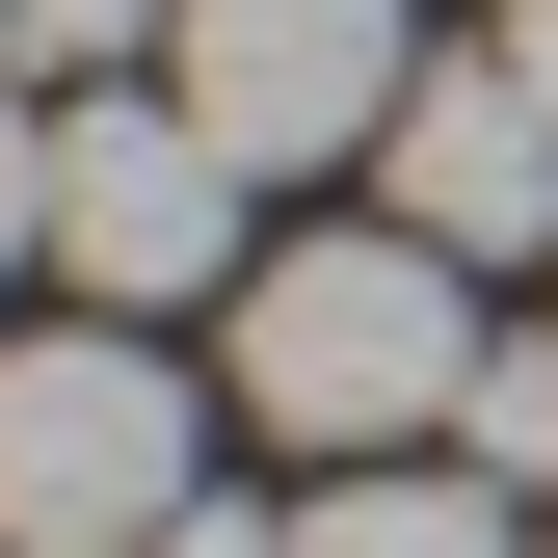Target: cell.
I'll return each instance as SVG.
<instances>
[{
    "instance_id": "6da1fadb",
    "label": "cell",
    "mask_w": 558,
    "mask_h": 558,
    "mask_svg": "<svg viewBox=\"0 0 558 558\" xmlns=\"http://www.w3.org/2000/svg\"><path fill=\"white\" fill-rule=\"evenodd\" d=\"M240 426L266 452H319V478H373V452H426V426H478V266L452 240H266L240 266Z\"/></svg>"
},
{
    "instance_id": "7a4b0ae2",
    "label": "cell",
    "mask_w": 558,
    "mask_h": 558,
    "mask_svg": "<svg viewBox=\"0 0 558 558\" xmlns=\"http://www.w3.org/2000/svg\"><path fill=\"white\" fill-rule=\"evenodd\" d=\"M214 399L160 373V319H27L0 345V532L27 558H160L186 506H214Z\"/></svg>"
},
{
    "instance_id": "3957f363",
    "label": "cell",
    "mask_w": 558,
    "mask_h": 558,
    "mask_svg": "<svg viewBox=\"0 0 558 558\" xmlns=\"http://www.w3.org/2000/svg\"><path fill=\"white\" fill-rule=\"evenodd\" d=\"M266 186L186 133V81H107V107H53V266H81V319H186V293H240V240Z\"/></svg>"
},
{
    "instance_id": "277c9868",
    "label": "cell",
    "mask_w": 558,
    "mask_h": 558,
    "mask_svg": "<svg viewBox=\"0 0 558 558\" xmlns=\"http://www.w3.org/2000/svg\"><path fill=\"white\" fill-rule=\"evenodd\" d=\"M160 81H186V133H214L240 186H319V160H373V133L426 107V53H399V0H186Z\"/></svg>"
},
{
    "instance_id": "5b68a950",
    "label": "cell",
    "mask_w": 558,
    "mask_h": 558,
    "mask_svg": "<svg viewBox=\"0 0 558 558\" xmlns=\"http://www.w3.org/2000/svg\"><path fill=\"white\" fill-rule=\"evenodd\" d=\"M373 186H399V240H452V266H532V240H558V107H532V53L426 81V107L373 133Z\"/></svg>"
},
{
    "instance_id": "8992f818",
    "label": "cell",
    "mask_w": 558,
    "mask_h": 558,
    "mask_svg": "<svg viewBox=\"0 0 558 558\" xmlns=\"http://www.w3.org/2000/svg\"><path fill=\"white\" fill-rule=\"evenodd\" d=\"M558 506L532 478H478V452H373V478H319L293 506V558H532Z\"/></svg>"
},
{
    "instance_id": "52a82bcc",
    "label": "cell",
    "mask_w": 558,
    "mask_h": 558,
    "mask_svg": "<svg viewBox=\"0 0 558 558\" xmlns=\"http://www.w3.org/2000/svg\"><path fill=\"white\" fill-rule=\"evenodd\" d=\"M160 27H186V0H0V81H27V107H107V81H160Z\"/></svg>"
},
{
    "instance_id": "ba28073f",
    "label": "cell",
    "mask_w": 558,
    "mask_h": 558,
    "mask_svg": "<svg viewBox=\"0 0 558 558\" xmlns=\"http://www.w3.org/2000/svg\"><path fill=\"white\" fill-rule=\"evenodd\" d=\"M478 478H532V506H558V345H478V426H452Z\"/></svg>"
},
{
    "instance_id": "9c48e42d",
    "label": "cell",
    "mask_w": 558,
    "mask_h": 558,
    "mask_svg": "<svg viewBox=\"0 0 558 558\" xmlns=\"http://www.w3.org/2000/svg\"><path fill=\"white\" fill-rule=\"evenodd\" d=\"M0 266H53V107L0 81Z\"/></svg>"
},
{
    "instance_id": "30bf717a",
    "label": "cell",
    "mask_w": 558,
    "mask_h": 558,
    "mask_svg": "<svg viewBox=\"0 0 558 558\" xmlns=\"http://www.w3.org/2000/svg\"><path fill=\"white\" fill-rule=\"evenodd\" d=\"M160 558H293V506H186V532H160Z\"/></svg>"
},
{
    "instance_id": "8fae6325",
    "label": "cell",
    "mask_w": 558,
    "mask_h": 558,
    "mask_svg": "<svg viewBox=\"0 0 558 558\" xmlns=\"http://www.w3.org/2000/svg\"><path fill=\"white\" fill-rule=\"evenodd\" d=\"M506 53H532V107H558V0H506Z\"/></svg>"
},
{
    "instance_id": "7c38bea8",
    "label": "cell",
    "mask_w": 558,
    "mask_h": 558,
    "mask_svg": "<svg viewBox=\"0 0 558 558\" xmlns=\"http://www.w3.org/2000/svg\"><path fill=\"white\" fill-rule=\"evenodd\" d=\"M0 558H27V532H0Z\"/></svg>"
},
{
    "instance_id": "4fadbf2b",
    "label": "cell",
    "mask_w": 558,
    "mask_h": 558,
    "mask_svg": "<svg viewBox=\"0 0 558 558\" xmlns=\"http://www.w3.org/2000/svg\"><path fill=\"white\" fill-rule=\"evenodd\" d=\"M532 558H558V532H532Z\"/></svg>"
}]
</instances>
